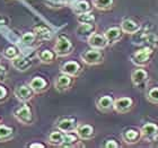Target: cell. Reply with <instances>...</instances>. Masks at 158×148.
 Returning a JSON list of instances; mask_svg holds the SVG:
<instances>
[{
	"mask_svg": "<svg viewBox=\"0 0 158 148\" xmlns=\"http://www.w3.org/2000/svg\"><path fill=\"white\" fill-rule=\"evenodd\" d=\"M62 1H64V2H71V1H73V0H62Z\"/></svg>",
	"mask_w": 158,
	"mask_h": 148,
	"instance_id": "obj_37",
	"label": "cell"
},
{
	"mask_svg": "<svg viewBox=\"0 0 158 148\" xmlns=\"http://www.w3.org/2000/svg\"><path fill=\"white\" fill-rule=\"evenodd\" d=\"M8 99V89L5 86L0 85V104Z\"/></svg>",
	"mask_w": 158,
	"mask_h": 148,
	"instance_id": "obj_33",
	"label": "cell"
},
{
	"mask_svg": "<svg viewBox=\"0 0 158 148\" xmlns=\"http://www.w3.org/2000/svg\"><path fill=\"white\" fill-rule=\"evenodd\" d=\"M7 77V70L3 66L0 65V82H3Z\"/></svg>",
	"mask_w": 158,
	"mask_h": 148,
	"instance_id": "obj_35",
	"label": "cell"
},
{
	"mask_svg": "<svg viewBox=\"0 0 158 148\" xmlns=\"http://www.w3.org/2000/svg\"><path fill=\"white\" fill-rule=\"evenodd\" d=\"M121 30L125 34H135L140 30L138 23L132 19H124L121 23Z\"/></svg>",
	"mask_w": 158,
	"mask_h": 148,
	"instance_id": "obj_17",
	"label": "cell"
},
{
	"mask_svg": "<svg viewBox=\"0 0 158 148\" xmlns=\"http://www.w3.org/2000/svg\"><path fill=\"white\" fill-rule=\"evenodd\" d=\"M14 116L17 119V121H19L20 123H24V125H31L33 122L32 109L26 103L14 111Z\"/></svg>",
	"mask_w": 158,
	"mask_h": 148,
	"instance_id": "obj_2",
	"label": "cell"
},
{
	"mask_svg": "<svg viewBox=\"0 0 158 148\" xmlns=\"http://www.w3.org/2000/svg\"><path fill=\"white\" fill-rule=\"evenodd\" d=\"M79 137L77 133H73V131L71 132H64V138H63V142L61 147H73L77 145V142L79 140Z\"/></svg>",
	"mask_w": 158,
	"mask_h": 148,
	"instance_id": "obj_24",
	"label": "cell"
},
{
	"mask_svg": "<svg viewBox=\"0 0 158 148\" xmlns=\"http://www.w3.org/2000/svg\"><path fill=\"white\" fill-rule=\"evenodd\" d=\"M122 138L127 144H135L140 140L141 137V132L135 129H128L127 131H124V133L122 135Z\"/></svg>",
	"mask_w": 158,
	"mask_h": 148,
	"instance_id": "obj_14",
	"label": "cell"
},
{
	"mask_svg": "<svg viewBox=\"0 0 158 148\" xmlns=\"http://www.w3.org/2000/svg\"><path fill=\"white\" fill-rule=\"evenodd\" d=\"M63 138H64V132L61 130H56V131H52L48 137V142L51 146H62Z\"/></svg>",
	"mask_w": 158,
	"mask_h": 148,
	"instance_id": "obj_21",
	"label": "cell"
},
{
	"mask_svg": "<svg viewBox=\"0 0 158 148\" xmlns=\"http://www.w3.org/2000/svg\"><path fill=\"white\" fill-rule=\"evenodd\" d=\"M0 121H1V118H0Z\"/></svg>",
	"mask_w": 158,
	"mask_h": 148,
	"instance_id": "obj_38",
	"label": "cell"
},
{
	"mask_svg": "<svg viewBox=\"0 0 158 148\" xmlns=\"http://www.w3.org/2000/svg\"><path fill=\"white\" fill-rule=\"evenodd\" d=\"M93 6L98 10H109L113 6V0H94Z\"/></svg>",
	"mask_w": 158,
	"mask_h": 148,
	"instance_id": "obj_28",
	"label": "cell"
},
{
	"mask_svg": "<svg viewBox=\"0 0 158 148\" xmlns=\"http://www.w3.org/2000/svg\"><path fill=\"white\" fill-rule=\"evenodd\" d=\"M152 53H154V51H152V48H149V46L142 48V49L138 50V51H135L133 53L132 61H133V63L138 65V66H145L150 61Z\"/></svg>",
	"mask_w": 158,
	"mask_h": 148,
	"instance_id": "obj_3",
	"label": "cell"
},
{
	"mask_svg": "<svg viewBox=\"0 0 158 148\" xmlns=\"http://www.w3.org/2000/svg\"><path fill=\"white\" fill-rule=\"evenodd\" d=\"M28 85L32 87V89H33L35 93L45 92L46 89H48V87H49V84H48V82H46L45 79L43 78V77H39V76H37V77H34L30 82Z\"/></svg>",
	"mask_w": 158,
	"mask_h": 148,
	"instance_id": "obj_13",
	"label": "cell"
},
{
	"mask_svg": "<svg viewBox=\"0 0 158 148\" xmlns=\"http://www.w3.org/2000/svg\"><path fill=\"white\" fill-rule=\"evenodd\" d=\"M142 138H152L158 133V127L155 123H146L140 129Z\"/></svg>",
	"mask_w": 158,
	"mask_h": 148,
	"instance_id": "obj_20",
	"label": "cell"
},
{
	"mask_svg": "<svg viewBox=\"0 0 158 148\" xmlns=\"http://www.w3.org/2000/svg\"><path fill=\"white\" fill-rule=\"evenodd\" d=\"M77 20L79 24H94L95 23V16L90 11L79 14V15H77Z\"/></svg>",
	"mask_w": 158,
	"mask_h": 148,
	"instance_id": "obj_29",
	"label": "cell"
},
{
	"mask_svg": "<svg viewBox=\"0 0 158 148\" xmlns=\"http://www.w3.org/2000/svg\"><path fill=\"white\" fill-rule=\"evenodd\" d=\"M96 106L101 112H109L114 108V99L109 95L101 96L96 102Z\"/></svg>",
	"mask_w": 158,
	"mask_h": 148,
	"instance_id": "obj_12",
	"label": "cell"
},
{
	"mask_svg": "<svg viewBox=\"0 0 158 148\" xmlns=\"http://www.w3.org/2000/svg\"><path fill=\"white\" fill-rule=\"evenodd\" d=\"M87 42L90 45L92 49H97V50H103L105 49L106 46L109 45V42L106 40L104 34H98V33H92L87 37Z\"/></svg>",
	"mask_w": 158,
	"mask_h": 148,
	"instance_id": "obj_6",
	"label": "cell"
},
{
	"mask_svg": "<svg viewBox=\"0 0 158 148\" xmlns=\"http://www.w3.org/2000/svg\"><path fill=\"white\" fill-rule=\"evenodd\" d=\"M0 59H1V56H0Z\"/></svg>",
	"mask_w": 158,
	"mask_h": 148,
	"instance_id": "obj_39",
	"label": "cell"
},
{
	"mask_svg": "<svg viewBox=\"0 0 158 148\" xmlns=\"http://www.w3.org/2000/svg\"><path fill=\"white\" fill-rule=\"evenodd\" d=\"M78 137L82 140H89L95 136L94 132V128L90 125H86V123H81V125H77L76 130H75Z\"/></svg>",
	"mask_w": 158,
	"mask_h": 148,
	"instance_id": "obj_9",
	"label": "cell"
},
{
	"mask_svg": "<svg viewBox=\"0 0 158 148\" xmlns=\"http://www.w3.org/2000/svg\"><path fill=\"white\" fill-rule=\"evenodd\" d=\"M37 57H39V59L40 61L42 63H52L54 60H56V53L54 52V50L53 51H51V50H43V51H40L39 53H37Z\"/></svg>",
	"mask_w": 158,
	"mask_h": 148,
	"instance_id": "obj_22",
	"label": "cell"
},
{
	"mask_svg": "<svg viewBox=\"0 0 158 148\" xmlns=\"http://www.w3.org/2000/svg\"><path fill=\"white\" fill-rule=\"evenodd\" d=\"M34 94H35V92L32 89L30 85H19L14 89V95L16 96V99L24 103L28 102L33 99Z\"/></svg>",
	"mask_w": 158,
	"mask_h": 148,
	"instance_id": "obj_5",
	"label": "cell"
},
{
	"mask_svg": "<svg viewBox=\"0 0 158 148\" xmlns=\"http://www.w3.org/2000/svg\"><path fill=\"white\" fill-rule=\"evenodd\" d=\"M15 136V130L11 127H7L5 125H0V142H9Z\"/></svg>",
	"mask_w": 158,
	"mask_h": 148,
	"instance_id": "obj_23",
	"label": "cell"
},
{
	"mask_svg": "<svg viewBox=\"0 0 158 148\" xmlns=\"http://www.w3.org/2000/svg\"><path fill=\"white\" fill-rule=\"evenodd\" d=\"M147 99L154 104H158V87H154L147 93Z\"/></svg>",
	"mask_w": 158,
	"mask_h": 148,
	"instance_id": "obj_31",
	"label": "cell"
},
{
	"mask_svg": "<svg viewBox=\"0 0 158 148\" xmlns=\"http://www.w3.org/2000/svg\"><path fill=\"white\" fill-rule=\"evenodd\" d=\"M104 147H106V148H118V147H120V146H118V144L115 142V140H107L106 144L104 145Z\"/></svg>",
	"mask_w": 158,
	"mask_h": 148,
	"instance_id": "obj_34",
	"label": "cell"
},
{
	"mask_svg": "<svg viewBox=\"0 0 158 148\" xmlns=\"http://www.w3.org/2000/svg\"><path fill=\"white\" fill-rule=\"evenodd\" d=\"M54 52L56 53L58 57H67L71 54L73 51V45L71 41L64 35H60L58 39H56V42L54 44Z\"/></svg>",
	"mask_w": 158,
	"mask_h": 148,
	"instance_id": "obj_1",
	"label": "cell"
},
{
	"mask_svg": "<svg viewBox=\"0 0 158 148\" xmlns=\"http://www.w3.org/2000/svg\"><path fill=\"white\" fill-rule=\"evenodd\" d=\"M146 42L150 43L152 45H158V35L157 34H154V33H149L147 34V36H146Z\"/></svg>",
	"mask_w": 158,
	"mask_h": 148,
	"instance_id": "obj_32",
	"label": "cell"
},
{
	"mask_svg": "<svg viewBox=\"0 0 158 148\" xmlns=\"http://www.w3.org/2000/svg\"><path fill=\"white\" fill-rule=\"evenodd\" d=\"M80 58L86 65L88 66H94V65H98L103 61V53L97 49L87 50L85 52L80 54Z\"/></svg>",
	"mask_w": 158,
	"mask_h": 148,
	"instance_id": "obj_4",
	"label": "cell"
},
{
	"mask_svg": "<svg viewBox=\"0 0 158 148\" xmlns=\"http://www.w3.org/2000/svg\"><path fill=\"white\" fill-rule=\"evenodd\" d=\"M31 148H34V147H40V148H43V147H45V146L43 145V144H31L30 145Z\"/></svg>",
	"mask_w": 158,
	"mask_h": 148,
	"instance_id": "obj_36",
	"label": "cell"
},
{
	"mask_svg": "<svg viewBox=\"0 0 158 148\" xmlns=\"http://www.w3.org/2000/svg\"><path fill=\"white\" fill-rule=\"evenodd\" d=\"M77 127V123L73 119H62L61 121L56 123V128L61 130L62 132H71L75 131Z\"/></svg>",
	"mask_w": 158,
	"mask_h": 148,
	"instance_id": "obj_15",
	"label": "cell"
},
{
	"mask_svg": "<svg viewBox=\"0 0 158 148\" xmlns=\"http://www.w3.org/2000/svg\"><path fill=\"white\" fill-rule=\"evenodd\" d=\"M18 56H19V51H18V49H17L16 46L14 45L7 46L2 52V57L7 60H13L14 58H16Z\"/></svg>",
	"mask_w": 158,
	"mask_h": 148,
	"instance_id": "obj_27",
	"label": "cell"
},
{
	"mask_svg": "<svg viewBox=\"0 0 158 148\" xmlns=\"http://www.w3.org/2000/svg\"><path fill=\"white\" fill-rule=\"evenodd\" d=\"M81 70V66L77 61H68V62H64L61 66V73L73 76V77H77V76L80 75Z\"/></svg>",
	"mask_w": 158,
	"mask_h": 148,
	"instance_id": "obj_10",
	"label": "cell"
},
{
	"mask_svg": "<svg viewBox=\"0 0 158 148\" xmlns=\"http://www.w3.org/2000/svg\"><path fill=\"white\" fill-rule=\"evenodd\" d=\"M73 76L66 75V74H62L56 79L54 82V87L58 92H66L73 86Z\"/></svg>",
	"mask_w": 158,
	"mask_h": 148,
	"instance_id": "obj_7",
	"label": "cell"
},
{
	"mask_svg": "<svg viewBox=\"0 0 158 148\" xmlns=\"http://www.w3.org/2000/svg\"><path fill=\"white\" fill-rule=\"evenodd\" d=\"M95 31V25L94 24H80L78 27H77V34L79 36H89L92 33H94Z\"/></svg>",
	"mask_w": 158,
	"mask_h": 148,
	"instance_id": "obj_25",
	"label": "cell"
},
{
	"mask_svg": "<svg viewBox=\"0 0 158 148\" xmlns=\"http://www.w3.org/2000/svg\"><path fill=\"white\" fill-rule=\"evenodd\" d=\"M104 35H105L109 44H113V43H115L116 41H118V40L121 39L122 36L121 27H111V28H109L104 33Z\"/></svg>",
	"mask_w": 158,
	"mask_h": 148,
	"instance_id": "obj_18",
	"label": "cell"
},
{
	"mask_svg": "<svg viewBox=\"0 0 158 148\" xmlns=\"http://www.w3.org/2000/svg\"><path fill=\"white\" fill-rule=\"evenodd\" d=\"M34 33H35L39 41H49L52 37V32L43 25H37L34 27Z\"/></svg>",
	"mask_w": 158,
	"mask_h": 148,
	"instance_id": "obj_19",
	"label": "cell"
},
{
	"mask_svg": "<svg viewBox=\"0 0 158 148\" xmlns=\"http://www.w3.org/2000/svg\"><path fill=\"white\" fill-rule=\"evenodd\" d=\"M37 40L35 33H32V32H27V33L23 34V36L20 37V43L25 46H31L35 41Z\"/></svg>",
	"mask_w": 158,
	"mask_h": 148,
	"instance_id": "obj_30",
	"label": "cell"
},
{
	"mask_svg": "<svg viewBox=\"0 0 158 148\" xmlns=\"http://www.w3.org/2000/svg\"><path fill=\"white\" fill-rule=\"evenodd\" d=\"M133 106V99L130 97H118L114 101V108L113 110L118 113H125L130 111Z\"/></svg>",
	"mask_w": 158,
	"mask_h": 148,
	"instance_id": "obj_8",
	"label": "cell"
},
{
	"mask_svg": "<svg viewBox=\"0 0 158 148\" xmlns=\"http://www.w3.org/2000/svg\"><path fill=\"white\" fill-rule=\"evenodd\" d=\"M92 10V6H90V3L88 1H86V0H80L73 7V11L75 14L79 15V14H84V13H89Z\"/></svg>",
	"mask_w": 158,
	"mask_h": 148,
	"instance_id": "obj_26",
	"label": "cell"
},
{
	"mask_svg": "<svg viewBox=\"0 0 158 148\" xmlns=\"http://www.w3.org/2000/svg\"><path fill=\"white\" fill-rule=\"evenodd\" d=\"M148 78V74L143 69H135L133 73L131 74V80L132 84L135 86H140L147 80Z\"/></svg>",
	"mask_w": 158,
	"mask_h": 148,
	"instance_id": "obj_16",
	"label": "cell"
},
{
	"mask_svg": "<svg viewBox=\"0 0 158 148\" xmlns=\"http://www.w3.org/2000/svg\"><path fill=\"white\" fill-rule=\"evenodd\" d=\"M10 62H11V66L18 71H26L32 67V60H30L26 57L20 56V54L16 58H14L13 60H10Z\"/></svg>",
	"mask_w": 158,
	"mask_h": 148,
	"instance_id": "obj_11",
	"label": "cell"
}]
</instances>
